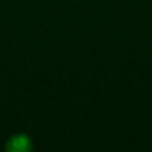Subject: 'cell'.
I'll use <instances>...</instances> for the list:
<instances>
[{
  "instance_id": "1",
  "label": "cell",
  "mask_w": 152,
  "mask_h": 152,
  "mask_svg": "<svg viewBox=\"0 0 152 152\" xmlns=\"http://www.w3.org/2000/svg\"><path fill=\"white\" fill-rule=\"evenodd\" d=\"M7 150L12 152H27L32 150L31 139L26 135H16L11 137L7 143Z\"/></svg>"
}]
</instances>
